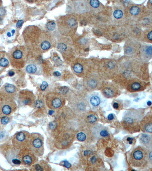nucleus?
Segmentation results:
<instances>
[{
	"instance_id": "1",
	"label": "nucleus",
	"mask_w": 152,
	"mask_h": 171,
	"mask_svg": "<svg viewBox=\"0 0 152 171\" xmlns=\"http://www.w3.org/2000/svg\"><path fill=\"white\" fill-rule=\"evenodd\" d=\"M8 57L13 67L16 69L23 67L26 60L25 48L22 46L14 47L8 53Z\"/></svg>"
},
{
	"instance_id": "2",
	"label": "nucleus",
	"mask_w": 152,
	"mask_h": 171,
	"mask_svg": "<svg viewBox=\"0 0 152 171\" xmlns=\"http://www.w3.org/2000/svg\"><path fill=\"white\" fill-rule=\"evenodd\" d=\"M20 150L16 149L13 145L8 143H4L0 145V153L6 159L8 162L13 167L20 166L21 162L18 158Z\"/></svg>"
},
{
	"instance_id": "3",
	"label": "nucleus",
	"mask_w": 152,
	"mask_h": 171,
	"mask_svg": "<svg viewBox=\"0 0 152 171\" xmlns=\"http://www.w3.org/2000/svg\"><path fill=\"white\" fill-rule=\"evenodd\" d=\"M28 148L37 157H40L44 154V138L39 133H33L30 135Z\"/></svg>"
},
{
	"instance_id": "4",
	"label": "nucleus",
	"mask_w": 152,
	"mask_h": 171,
	"mask_svg": "<svg viewBox=\"0 0 152 171\" xmlns=\"http://www.w3.org/2000/svg\"><path fill=\"white\" fill-rule=\"evenodd\" d=\"M148 153L145 149L138 147L131 153L130 161L132 165L137 167H143L148 162Z\"/></svg>"
},
{
	"instance_id": "5",
	"label": "nucleus",
	"mask_w": 152,
	"mask_h": 171,
	"mask_svg": "<svg viewBox=\"0 0 152 171\" xmlns=\"http://www.w3.org/2000/svg\"><path fill=\"white\" fill-rule=\"evenodd\" d=\"M30 135L28 132L26 131H21L17 133L12 139L13 146L19 150L28 148Z\"/></svg>"
},
{
	"instance_id": "6",
	"label": "nucleus",
	"mask_w": 152,
	"mask_h": 171,
	"mask_svg": "<svg viewBox=\"0 0 152 171\" xmlns=\"http://www.w3.org/2000/svg\"><path fill=\"white\" fill-rule=\"evenodd\" d=\"M18 158L21 164L27 167H30L38 161L37 156L28 148L20 150Z\"/></svg>"
},
{
	"instance_id": "7",
	"label": "nucleus",
	"mask_w": 152,
	"mask_h": 171,
	"mask_svg": "<svg viewBox=\"0 0 152 171\" xmlns=\"http://www.w3.org/2000/svg\"><path fill=\"white\" fill-rule=\"evenodd\" d=\"M72 134L65 132H61L55 137L54 145L59 149H64L70 146L72 143Z\"/></svg>"
},
{
	"instance_id": "8",
	"label": "nucleus",
	"mask_w": 152,
	"mask_h": 171,
	"mask_svg": "<svg viewBox=\"0 0 152 171\" xmlns=\"http://www.w3.org/2000/svg\"><path fill=\"white\" fill-rule=\"evenodd\" d=\"M64 101L63 97L56 92H50L47 94L46 97V105L52 110L62 107L64 104Z\"/></svg>"
},
{
	"instance_id": "9",
	"label": "nucleus",
	"mask_w": 152,
	"mask_h": 171,
	"mask_svg": "<svg viewBox=\"0 0 152 171\" xmlns=\"http://www.w3.org/2000/svg\"><path fill=\"white\" fill-rule=\"evenodd\" d=\"M17 91L14 86L6 83L0 89V94L2 100H13L16 97Z\"/></svg>"
},
{
	"instance_id": "10",
	"label": "nucleus",
	"mask_w": 152,
	"mask_h": 171,
	"mask_svg": "<svg viewBox=\"0 0 152 171\" xmlns=\"http://www.w3.org/2000/svg\"><path fill=\"white\" fill-rule=\"evenodd\" d=\"M17 105L13 100H2L0 101V117L8 116L17 109Z\"/></svg>"
},
{
	"instance_id": "11",
	"label": "nucleus",
	"mask_w": 152,
	"mask_h": 171,
	"mask_svg": "<svg viewBox=\"0 0 152 171\" xmlns=\"http://www.w3.org/2000/svg\"><path fill=\"white\" fill-rule=\"evenodd\" d=\"M35 99L34 94L28 90H22L18 94V102L21 106H31L34 104Z\"/></svg>"
},
{
	"instance_id": "12",
	"label": "nucleus",
	"mask_w": 152,
	"mask_h": 171,
	"mask_svg": "<svg viewBox=\"0 0 152 171\" xmlns=\"http://www.w3.org/2000/svg\"><path fill=\"white\" fill-rule=\"evenodd\" d=\"M30 171H51V166L46 162L43 160L40 161L32 165Z\"/></svg>"
},
{
	"instance_id": "13",
	"label": "nucleus",
	"mask_w": 152,
	"mask_h": 171,
	"mask_svg": "<svg viewBox=\"0 0 152 171\" xmlns=\"http://www.w3.org/2000/svg\"><path fill=\"white\" fill-rule=\"evenodd\" d=\"M137 121V116L136 117V116H133L132 114L131 115L128 114V115L125 117V118L124 119V122L125 125H126L127 129L129 128V129L132 128V126L136 125Z\"/></svg>"
},
{
	"instance_id": "14",
	"label": "nucleus",
	"mask_w": 152,
	"mask_h": 171,
	"mask_svg": "<svg viewBox=\"0 0 152 171\" xmlns=\"http://www.w3.org/2000/svg\"><path fill=\"white\" fill-rule=\"evenodd\" d=\"M40 66L36 63H31L27 65L26 70L27 73L32 74H38L40 72Z\"/></svg>"
},
{
	"instance_id": "15",
	"label": "nucleus",
	"mask_w": 152,
	"mask_h": 171,
	"mask_svg": "<svg viewBox=\"0 0 152 171\" xmlns=\"http://www.w3.org/2000/svg\"><path fill=\"white\" fill-rule=\"evenodd\" d=\"M0 54V74L4 70L5 68L7 67L9 64V61L4 56Z\"/></svg>"
},
{
	"instance_id": "16",
	"label": "nucleus",
	"mask_w": 152,
	"mask_h": 171,
	"mask_svg": "<svg viewBox=\"0 0 152 171\" xmlns=\"http://www.w3.org/2000/svg\"><path fill=\"white\" fill-rule=\"evenodd\" d=\"M42 41V42L40 43V47L41 49L43 51H46L48 50L51 48L52 46V44H51L50 42L47 40H45Z\"/></svg>"
},
{
	"instance_id": "17",
	"label": "nucleus",
	"mask_w": 152,
	"mask_h": 171,
	"mask_svg": "<svg viewBox=\"0 0 152 171\" xmlns=\"http://www.w3.org/2000/svg\"><path fill=\"white\" fill-rule=\"evenodd\" d=\"M140 140H141L142 142L145 145H149V143L151 144V137L149 136L146 134H143L141 136Z\"/></svg>"
},
{
	"instance_id": "18",
	"label": "nucleus",
	"mask_w": 152,
	"mask_h": 171,
	"mask_svg": "<svg viewBox=\"0 0 152 171\" xmlns=\"http://www.w3.org/2000/svg\"><path fill=\"white\" fill-rule=\"evenodd\" d=\"M10 118L8 116L1 117H0V128L1 129L10 122Z\"/></svg>"
},
{
	"instance_id": "19",
	"label": "nucleus",
	"mask_w": 152,
	"mask_h": 171,
	"mask_svg": "<svg viewBox=\"0 0 152 171\" xmlns=\"http://www.w3.org/2000/svg\"><path fill=\"white\" fill-rule=\"evenodd\" d=\"M90 101L93 106H97L100 103V100L97 96H93L91 98Z\"/></svg>"
},
{
	"instance_id": "20",
	"label": "nucleus",
	"mask_w": 152,
	"mask_h": 171,
	"mask_svg": "<svg viewBox=\"0 0 152 171\" xmlns=\"http://www.w3.org/2000/svg\"><path fill=\"white\" fill-rule=\"evenodd\" d=\"M73 69L75 72L77 74H81L83 71V68L82 65L79 63H76L74 65Z\"/></svg>"
},
{
	"instance_id": "21",
	"label": "nucleus",
	"mask_w": 152,
	"mask_h": 171,
	"mask_svg": "<svg viewBox=\"0 0 152 171\" xmlns=\"http://www.w3.org/2000/svg\"><path fill=\"white\" fill-rule=\"evenodd\" d=\"M46 28L50 31H53L56 28V24L54 21H50L47 23L46 25Z\"/></svg>"
},
{
	"instance_id": "22",
	"label": "nucleus",
	"mask_w": 152,
	"mask_h": 171,
	"mask_svg": "<svg viewBox=\"0 0 152 171\" xmlns=\"http://www.w3.org/2000/svg\"><path fill=\"white\" fill-rule=\"evenodd\" d=\"M104 93L107 97L110 98L114 95L113 91L111 89L107 88L104 90Z\"/></svg>"
},
{
	"instance_id": "23",
	"label": "nucleus",
	"mask_w": 152,
	"mask_h": 171,
	"mask_svg": "<svg viewBox=\"0 0 152 171\" xmlns=\"http://www.w3.org/2000/svg\"><path fill=\"white\" fill-rule=\"evenodd\" d=\"M140 11V9L137 6H132L130 10V12L131 14L133 15H136L138 14Z\"/></svg>"
},
{
	"instance_id": "24",
	"label": "nucleus",
	"mask_w": 152,
	"mask_h": 171,
	"mask_svg": "<svg viewBox=\"0 0 152 171\" xmlns=\"http://www.w3.org/2000/svg\"><path fill=\"white\" fill-rule=\"evenodd\" d=\"M123 13L122 10H117L114 11L113 13V16L116 19H119L123 17Z\"/></svg>"
},
{
	"instance_id": "25",
	"label": "nucleus",
	"mask_w": 152,
	"mask_h": 171,
	"mask_svg": "<svg viewBox=\"0 0 152 171\" xmlns=\"http://www.w3.org/2000/svg\"><path fill=\"white\" fill-rule=\"evenodd\" d=\"M57 48L61 52H64L67 49V46L66 44L63 43H60L58 44Z\"/></svg>"
},
{
	"instance_id": "26",
	"label": "nucleus",
	"mask_w": 152,
	"mask_h": 171,
	"mask_svg": "<svg viewBox=\"0 0 152 171\" xmlns=\"http://www.w3.org/2000/svg\"><path fill=\"white\" fill-rule=\"evenodd\" d=\"M76 138L80 142H83L86 139V135L83 132H80L77 134Z\"/></svg>"
},
{
	"instance_id": "27",
	"label": "nucleus",
	"mask_w": 152,
	"mask_h": 171,
	"mask_svg": "<svg viewBox=\"0 0 152 171\" xmlns=\"http://www.w3.org/2000/svg\"><path fill=\"white\" fill-rule=\"evenodd\" d=\"M109 133L106 129H103L99 132V135L101 137H107L109 135Z\"/></svg>"
},
{
	"instance_id": "28",
	"label": "nucleus",
	"mask_w": 152,
	"mask_h": 171,
	"mask_svg": "<svg viewBox=\"0 0 152 171\" xmlns=\"http://www.w3.org/2000/svg\"><path fill=\"white\" fill-rule=\"evenodd\" d=\"M141 88V84L139 83L135 82L131 85V88L133 91H137Z\"/></svg>"
},
{
	"instance_id": "29",
	"label": "nucleus",
	"mask_w": 152,
	"mask_h": 171,
	"mask_svg": "<svg viewBox=\"0 0 152 171\" xmlns=\"http://www.w3.org/2000/svg\"><path fill=\"white\" fill-rule=\"evenodd\" d=\"M88 121L91 123H93L96 122L97 121V117L93 114L89 115L88 117Z\"/></svg>"
},
{
	"instance_id": "30",
	"label": "nucleus",
	"mask_w": 152,
	"mask_h": 171,
	"mask_svg": "<svg viewBox=\"0 0 152 171\" xmlns=\"http://www.w3.org/2000/svg\"><path fill=\"white\" fill-rule=\"evenodd\" d=\"M68 22L70 26L74 27L75 26L76 24V20L74 18H71L68 20Z\"/></svg>"
},
{
	"instance_id": "31",
	"label": "nucleus",
	"mask_w": 152,
	"mask_h": 171,
	"mask_svg": "<svg viewBox=\"0 0 152 171\" xmlns=\"http://www.w3.org/2000/svg\"><path fill=\"white\" fill-rule=\"evenodd\" d=\"M7 137V134L5 131H0V142H4Z\"/></svg>"
},
{
	"instance_id": "32",
	"label": "nucleus",
	"mask_w": 152,
	"mask_h": 171,
	"mask_svg": "<svg viewBox=\"0 0 152 171\" xmlns=\"http://www.w3.org/2000/svg\"><path fill=\"white\" fill-rule=\"evenodd\" d=\"M90 4L91 6L94 8H97L100 5V3L98 1L96 0H92L90 1Z\"/></svg>"
},
{
	"instance_id": "33",
	"label": "nucleus",
	"mask_w": 152,
	"mask_h": 171,
	"mask_svg": "<svg viewBox=\"0 0 152 171\" xmlns=\"http://www.w3.org/2000/svg\"><path fill=\"white\" fill-rule=\"evenodd\" d=\"M145 131L149 133H152L151 123H148L145 125L144 127Z\"/></svg>"
},
{
	"instance_id": "34",
	"label": "nucleus",
	"mask_w": 152,
	"mask_h": 171,
	"mask_svg": "<svg viewBox=\"0 0 152 171\" xmlns=\"http://www.w3.org/2000/svg\"><path fill=\"white\" fill-rule=\"evenodd\" d=\"M88 84L90 87L92 88H94L96 87L97 85V82L94 79H92L89 80L88 82Z\"/></svg>"
},
{
	"instance_id": "35",
	"label": "nucleus",
	"mask_w": 152,
	"mask_h": 171,
	"mask_svg": "<svg viewBox=\"0 0 152 171\" xmlns=\"http://www.w3.org/2000/svg\"><path fill=\"white\" fill-rule=\"evenodd\" d=\"M48 86V83L46 82V81H43L42 83V85L41 86V87H40L41 90L43 91H44V90H45L47 88Z\"/></svg>"
},
{
	"instance_id": "36",
	"label": "nucleus",
	"mask_w": 152,
	"mask_h": 171,
	"mask_svg": "<svg viewBox=\"0 0 152 171\" xmlns=\"http://www.w3.org/2000/svg\"><path fill=\"white\" fill-rule=\"evenodd\" d=\"M133 52V49L130 46L127 47L126 50V53L127 54H130Z\"/></svg>"
},
{
	"instance_id": "37",
	"label": "nucleus",
	"mask_w": 152,
	"mask_h": 171,
	"mask_svg": "<svg viewBox=\"0 0 152 171\" xmlns=\"http://www.w3.org/2000/svg\"><path fill=\"white\" fill-rule=\"evenodd\" d=\"M146 53H147L148 55H152V46H148V47H147V48H146Z\"/></svg>"
},
{
	"instance_id": "38",
	"label": "nucleus",
	"mask_w": 152,
	"mask_h": 171,
	"mask_svg": "<svg viewBox=\"0 0 152 171\" xmlns=\"http://www.w3.org/2000/svg\"><path fill=\"white\" fill-rule=\"evenodd\" d=\"M23 21L22 20L18 21L17 23L16 26L17 28H20V27L22 26V25H23Z\"/></svg>"
},
{
	"instance_id": "39",
	"label": "nucleus",
	"mask_w": 152,
	"mask_h": 171,
	"mask_svg": "<svg viewBox=\"0 0 152 171\" xmlns=\"http://www.w3.org/2000/svg\"><path fill=\"white\" fill-rule=\"evenodd\" d=\"M5 10L3 8H0V17H2L5 14Z\"/></svg>"
},
{
	"instance_id": "40",
	"label": "nucleus",
	"mask_w": 152,
	"mask_h": 171,
	"mask_svg": "<svg viewBox=\"0 0 152 171\" xmlns=\"http://www.w3.org/2000/svg\"><path fill=\"white\" fill-rule=\"evenodd\" d=\"M63 165L67 168H69L71 167V164L67 161H64V164Z\"/></svg>"
},
{
	"instance_id": "41",
	"label": "nucleus",
	"mask_w": 152,
	"mask_h": 171,
	"mask_svg": "<svg viewBox=\"0 0 152 171\" xmlns=\"http://www.w3.org/2000/svg\"><path fill=\"white\" fill-rule=\"evenodd\" d=\"M133 140H134V139L132 137H129L127 139V140L129 142V143L130 145L132 144Z\"/></svg>"
},
{
	"instance_id": "42",
	"label": "nucleus",
	"mask_w": 152,
	"mask_h": 171,
	"mask_svg": "<svg viewBox=\"0 0 152 171\" xmlns=\"http://www.w3.org/2000/svg\"><path fill=\"white\" fill-rule=\"evenodd\" d=\"M114 118V116L112 114H110L108 116V119L110 121L112 120Z\"/></svg>"
},
{
	"instance_id": "43",
	"label": "nucleus",
	"mask_w": 152,
	"mask_h": 171,
	"mask_svg": "<svg viewBox=\"0 0 152 171\" xmlns=\"http://www.w3.org/2000/svg\"><path fill=\"white\" fill-rule=\"evenodd\" d=\"M113 107L115 109H117L119 108V104L117 102H115L113 104Z\"/></svg>"
},
{
	"instance_id": "44",
	"label": "nucleus",
	"mask_w": 152,
	"mask_h": 171,
	"mask_svg": "<svg viewBox=\"0 0 152 171\" xmlns=\"http://www.w3.org/2000/svg\"><path fill=\"white\" fill-rule=\"evenodd\" d=\"M152 31H151L148 33V35H147V37H148V39L150 40H152Z\"/></svg>"
},
{
	"instance_id": "45",
	"label": "nucleus",
	"mask_w": 152,
	"mask_h": 171,
	"mask_svg": "<svg viewBox=\"0 0 152 171\" xmlns=\"http://www.w3.org/2000/svg\"><path fill=\"white\" fill-rule=\"evenodd\" d=\"M61 73L59 72L58 71H56L54 73V75L56 77H59V76H61Z\"/></svg>"
},
{
	"instance_id": "46",
	"label": "nucleus",
	"mask_w": 152,
	"mask_h": 171,
	"mask_svg": "<svg viewBox=\"0 0 152 171\" xmlns=\"http://www.w3.org/2000/svg\"><path fill=\"white\" fill-rule=\"evenodd\" d=\"M8 75L10 77H12L14 75V72L13 71H10L8 72Z\"/></svg>"
},
{
	"instance_id": "47",
	"label": "nucleus",
	"mask_w": 152,
	"mask_h": 171,
	"mask_svg": "<svg viewBox=\"0 0 152 171\" xmlns=\"http://www.w3.org/2000/svg\"><path fill=\"white\" fill-rule=\"evenodd\" d=\"M91 160V162H92V163H94V162L96 161V158H95V157H94V156H93V157H92Z\"/></svg>"
},
{
	"instance_id": "48",
	"label": "nucleus",
	"mask_w": 152,
	"mask_h": 171,
	"mask_svg": "<svg viewBox=\"0 0 152 171\" xmlns=\"http://www.w3.org/2000/svg\"><path fill=\"white\" fill-rule=\"evenodd\" d=\"M86 23H87V22L85 20H83L81 22V24L84 25H86Z\"/></svg>"
},
{
	"instance_id": "49",
	"label": "nucleus",
	"mask_w": 152,
	"mask_h": 171,
	"mask_svg": "<svg viewBox=\"0 0 152 171\" xmlns=\"http://www.w3.org/2000/svg\"><path fill=\"white\" fill-rule=\"evenodd\" d=\"M149 158L150 159V160L151 161L152 160V153L151 152H150L149 153Z\"/></svg>"
},
{
	"instance_id": "50",
	"label": "nucleus",
	"mask_w": 152,
	"mask_h": 171,
	"mask_svg": "<svg viewBox=\"0 0 152 171\" xmlns=\"http://www.w3.org/2000/svg\"><path fill=\"white\" fill-rule=\"evenodd\" d=\"M152 102L151 101H148L147 102V105H148V106H150V105H151Z\"/></svg>"
},
{
	"instance_id": "51",
	"label": "nucleus",
	"mask_w": 152,
	"mask_h": 171,
	"mask_svg": "<svg viewBox=\"0 0 152 171\" xmlns=\"http://www.w3.org/2000/svg\"><path fill=\"white\" fill-rule=\"evenodd\" d=\"M7 35V36L8 37H10L11 36V34L9 32H8V33Z\"/></svg>"
},
{
	"instance_id": "52",
	"label": "nucleus",
	"mask_w": 152,
	"mask_h": 171,
	"mask_svg": "<svg viewBox=\"0 0 152 171\" xmlns=\"http://www.w3.org/2000/svg\"><path fill=\"white\" fill-rule=\"evenodd\" d=\"M2 98L1 96V94H0V101H2Z\"/></svg>"
},
{
	"instance_id": "53",
	"label": "nucleus",
	"mask_w": 152,
	"mask_h": 171,
	"mask_svg": "<svg viewBox=\"0 0 152 171\" xmlns=\"http://www.w3.org/2000/svg\"><path fill=\"white\" fill-rule=\"evenodd\" d=\"M150 2H151V4H152V1H151H151H150Z\"/></svg>"
},
{
	"instance_id": "54",
	"label": "nucleus",
	"mask_w": 152,
	"mask_h": 171,
	"mask_svg": "<svg viewBox=\"0 0 152 171\" xmlns=\"http://www.w3.org/2000/svg\"><path fill=\"white\" fill-rule=\"evenodd\" d=\"M0 129H1V128H0Z\"/></svg>"
}]
</instances>
